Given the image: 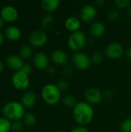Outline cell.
<instances>
[{"instance_id":"obj_1","label":"cell","mask_w":131,"mask_h":132,"mask_svg":"<svg viewBox=\"0 0 131 132\" xmlns=\"http://www.w3.org/2000/svg\"><path fill=\"white\" fill-rule=\"evenodd\" d=\"M73 115L75 121L81 126L86 125L93 118L94 109L90 104L86 101L78 102L73 108Z\"/></svg>"},{"instance_id":"obj_2","label":"cell","mask_w":131,"mask_h":132,"mask_svg":"<svg viewBox=\"0 0 131 132\" xmlns=\"http://www.w3.org/2000/svg\"><path fill=\"white\" fill-rule=\"evenodd\" d=\"M4 116L8 120L18 121L24 116V106L17 101H10L5 104L2 108Z\"/></svg>"},{"instance_id":"obj_3","label":"cell","mask_w":131,"mask_h":132,"mask_svg":"<svg viewBox=\"0 0 131 132\" xmlns=\"http://www.w3.org/2000/svg\"><path fill=\"white\" fill-rule=\"evenodd\" d=\"M41 94L42 99L49 104H56L61 98V90L56 84H48L42 88Z\"/></svg>"},{"instance_id":"obj_4","label":"cell","mask_w":131,"mask_h":132,"mask_svg":"<svg viewBox=\"0 0 131 132\" xmlns=\"http://www.w3.org/2000/svg\"><path fill=\"white\" fill-rule=\"evenodd\" d=\"M86 43V36L85 33L81 30L72 32L68 39L69 47L75 52L80 51V50H82L84 47Z\"/></svg>"},{"instance_id":"obj_5","label":"cell","mask_w":131,"mask_h":132,"mask_svg":"<svg viewBox=\"0 0 131 132\" xmlns=\"http://www.w3.org/2000/svg\"><path fill=\"white\" fill-rule=\"evenodd\" d=\"M72 60L74 66L80 70H87L91 64V59L89 57V56L81 51L75 52V53L73 55Z\"/></svg>"},{"instance_id":"obj_6","label":"cell","mask_w":131,"mask_h":132,"mask_svg":"<svg viewBox=\"0 0 131 132\" xmlns=\"http://www.w3.org/2000/svg\"><path fill=\"white\" fill-rule=\"evenodd\" d=\"M12 81L15 88L24 90L26 89L29 84V77L27 73L22 70H19L13 74Z\"/></svg>"},{"instance_id":"obj_7","label":"cell","mask_w":131,"mask_h":132,"mask_svg":"<svg viewBox=\"0 0 131 132\" xmlns=\"http://www.w3.org/2000/svg\"><path fill=\"white\" fill-rule=\"evenodd\" d=\"M106 55L112 59L120 58L124 53V49L122 44L117 42L110 43L105 49Z\"/></svg>"},{"instance_id":"obj_8","label":"cell","mask_w":131,"mask_h":132,"mask_svg":"<svg viewBox=\"0 0 131 132\" xmlns=\"http://www.w3.org/2000/svg\"><path fill=\"white\" fill-rule=\"evenodd\" d=\"M29 41L31 45L36 47L42 46L47 42V35L41 29H36L30 33Z\"/></svg>"},{"instance_id":"obj_9","label":"cell","mask_w":131,"mask_h":132,"mask_svg":"<svg viewBox=\"0 0 131 132\" xmlns=\"http://www.w3.org/2000/svg\"><path fill=\"white\" fill-rule=\"evenodd\" d=\"M85 98L86 102L92 104H97L101 102L103 95L101 91L94 87H88L85 91Z\"/></svg>"},{"instance_id":"obj_10","label":"cell","mask_w":131,"mask_h":132,"mask_svg":"<svg viewBox=\"0 0 131 132\" xmlns=\"http://www.w3.org/2000/svg\"><path fill=\"white\" fill-rule=\"evenodd\" d=\"M97 9L93 5L88 4L84 5L80 11V19L84 22L93 21L97 16Z\"/></svg>"},{"instance_id":"obj_11","label":"cell","mask_w":131,"mask_h":132,"mask_svg":"<svg viewBox=\"0 0 131 132\" xmlns=\"http://www.w3.org/2000/svg\"><path fill=\"white\" fill-rule=\"evenodd\" d=\"M49 57L46 53L43 52H38L35 54L33 57V63L36 68L39 70H43L48 67L49 66Z\"/></svg>"},{"instance_id":"obj_12","label":"cell","mask_w":131,"mask_h":132,"mask_svg":"<svg viewBox=\"0 0 131 132\" xmlns=\"http://www.w3.org/2000/svg\"><path fill=\"white\" fill-rule=\"evenodd\" d=\"M1 17L6 21H13L18 17V11L12 5H5L1 9Z\"/></svg>"},{"instance_id":"obj_13","label":"cell","mask_w":131,"mask_h":132,"mask_svg":"<svg viewBox=\"0 0 131 132\" xmlns=\"http://www.w3.org/2000/svg\"><path fill=\"white\" fill-rule=\"evenodd\" d=\"M5 62H6L7 66L9 68H11L12 70H17L18 71L21 70V69L22 68V67L24 65V63H23L22 57L16 56L15 54L9 55L6 58Z\"/></svg>"},{"instance_id":"obj_14","label":"cell","mask_w":131,"mask_h":132,"mask_svg":"<svg viewBox=\"0 0 131 132\" xmlns=\"http://www.w3.org/2000/svg\"><path fill=\"white\" fill-rule=\"evenodd\" d=\"M90 33L93 37H100L103 35L106 31V26L103 22L100 21L94 22L91 24L89 29Z\"/></svg>"},{"instance_id":"obj_15","label":"cell","mask_w":131,"mask_h":132,"mask_svg":"<svg viewBox=\"0 0 131 132\" xmlns=\"http://www.w3.org/2000/svg\"><path fill=\"white\" fill-rule=\"evenodd\" d=\"M51 59L55 63L63 65L68 61V54L63 50H56L52 53Z\"/></svg>"},{"instance_id":"obj_16","label":"cell","mask_w":131,"mask_h":132,"mask_svg":"<svg viewBox=\"0 0 131 132\" xmlns=\"http://www.w3.org/2000/svg\"><path fill=\"white\" fill-rule=\"evenodd\" d=\"M66 29L72 32L80 30L81 27V20L76 16H69L65 21Z\"/></svg>"},{"instance_id":"obj_17","label":"cell","mask_w":131,"mask_h":132,"mask_svg":"<svg viewBox=\"0 0 131 132\" xmlns=\"http://www.w3.org/2000/svg\"><path fill=\"white\" fill-rule=\"evenodd\" d=\"M36 102V95L33 91H26L22 97V104L26 108H32Z\"/></svg>"},{"instance_id":"obj_18","label":"cell","mask_w":131,"mask_h":132,"mask_svg":"<svg viewBox=\"0 0 131 132\" xmlns=\"http://www.w3.org/2000/svg\"><path fill=\"white\" fill-rule=\"evenodd\" d=\"M6 37L11 40H16L21 36V30L15 26H8L5 30Z\"/></svg>"},{"instance_id":"obj_19","label":"cell","mask_w":131,"mask_h":132,"mask_svg":"<svg viewBox=\"0 0 131 132\" xmlns=\"http://www.w3.org/2000/svg\"><path fill=\"white\" fill-rule=\"evenodd\" d=\"M41 5L44 10L47 12H53L58 8L59 5V0H42L41 2Z\"/></svg>"},{"instance_id":"obj_20","label":"cell","mask_w":131,"mask_h":132,"mask_svg":"<svg viewBox=\"0 0 131 132\" xmlns=\"http://www.w3.org/2000/svg\"><path fill=\"white\" fill-rule=\"evenodd\" d=\"M12 126L10 120L6 118L0 117V132H8Z\"/></svg>"},{"instance_id":"obj_21","label":"cell","mask_w":131,"mask_h":132,"mask_svg":"<svg viewBox=\"0 0 131 132\" xmlns=\"http://www.w3.org/2000/svg\"><path fill=\"white\" fill-rule=\"evenodd\" d=\"M54 21V18L53 16V15L51 14H46L45 15H43L41 19V24L43 27L45 28H48L49 26H51L53 23Z\"/></svg>"},{"instance_id":"obj_22","label":"cell","mask_w":131,"mask_h":132,"mask_svg":"<svg viewBox=\"0 0 131 132\" xmlns=\"http://www.w3.org/2000/svg\"><path fill=\"white\" fill-rule=\"evenodd\" d=\"M32 53V48L28 45L22 46L19 50V55L22 58H29Z\"/></svg>"},{"instance_id":"obj_23","label":"cell","mask_w":131,"mask_h":132,"mask_svg":"<svg viewBox=\"0 0 131 132\" xmlns=\"http://www.w3.org/2000/svg\"><path fill=\"white\" fill-rule=\"evenodd\" d=\"M24 122L28 126H33L36 122V116L32 113H26L24 116Z\"/></svg>"},{"instance_id":"obj_24","label":"cell","mask_w":131,"mask_h":132,"mask_svg":"<svg viewBox=\"0 0 131 132\" xmlns=\"http://www.w3.org/2000/svg\"><path fill=\"white\" fill-rule=\"evenodd\" d=\"M63 104L65 106L69 107V108H74L75 105L76 104V98L72 96V95H66L63 97Z\"/></svg>"},{"instance_id":"obj_25","label":"cell","mask_w":131,"mask_h":132,"mask_svg":"<svg viewBox=\"0 0 131 132\" xmlns=\"http://www.w3.org/2000/svg\"><path fill=\"white\" fill-rule=\"evenodd\" d=\"M120 128L123 132H131V118H127L122 121Z\"/></svg>"},{"instance_id":"obj_26","label":"cell","mask_w":131,"mask_h":132,"mask_svg":"<svg viewBox=\"0 0 131 132\" xmlns=\"http://www.w3.org/2000/svg\"><path fill=\"white\" fill-rule=\"evenodd\" d=\"M104 56L100 51H97L94 53H93L92 57H91V62L93 63H100L103 60Z\"/></svg>"},{"instance_id":"obj_27","label":"cell","mask_w":131,"mask_h":132,"mask_svg":"<svg viewBox=\"0 0 131 132\" xmlns=\"http://www.w3.org/2000/svg\"><path fill=\"white\" fill-rule=\"evenodd\" d=\"M107 17L110 20L112 21H116L120 19V13L117 10H111L108 12Z\"/></svg>"},{"instance_id":"obj_28","label":"cell","mask_w":131,"mask_h":132,"mask_svg":"<svg viewBox=\"0 0 131 132\" xmlns=\"http://www.w3.org/2000/svg\"><path fill=\"white\" fill-rule=\"evenodd\" d=\"M130 3V0H115V5L120 9L127 8Z\"/></svg>"},{"instance_id":"obj_29","label":"cell","mask_w":131,"mask_h":132,"mask_svg":"<svg viewBox=\"0 0 131 132\" xmlns=\"http://www.w3.org/2000/svg\"><path fill=\"white\" fill-rule=\"evenodd\" d=\"M56 85L58 87V88L60 90H66V89L69 88V84L65 80H59Z\"/></svg>"},{"instance_id":"obj_30","label":"cell","mask_w":131,"mask_h":132,"mask_svg":"<svg viewBox=\"0 0 131 132\" xmlns=\"http://www.w3.org/2000/svg\"><path fill=\"white\" fill-rule=\"evenodd\" d=\"M11 128L15 131H21L23 129V125L19 121H15L13 123H12Z\"/></svg>"},{"instance_id":"obj_31","label":"cell","mask_w":131,"mask_h":132,"mask_svg":"<svg viewBox=\"0 0 131 132\" xmlns=\"http://www.w3.org/2000/svg\"><path fill=\"white\" fill-rule=\"evenodd\" d=\"M21 70L29 75L32 72V67H31V65L29 63H24V65H23L22 68L21 69Z\"/></svg>"},{"instance_id":"obj_32","label":"cell","mask_w":131,"mask_h":132,"mask_svg":"<svg viewBox=\"0 0 131 132\" xmlns=\"http://www.w3.org/2000/svg\"><path fill=\"white\" fill-rule=\"evenodd\" d=\"M71 132H89L88 129L86 128H85L84 126H77L76 128H74Z\"/></svg>"},{"instance_id":"obj_33","label":"cell","mask_w":131,"mask_h":132,"mask_svg":"<svg viewBox=\"0 0 131 132\" xmlns=\"http://www.w3.org/2000/svg\"><path fill=\"white\" fill-rule=\"evenodd\" d=\"M126 55H127V56L129 59H130L131 60V46L130 47H129V48L127 50V51H126Z\"/></svg>"},{"instance_id":"obj_34","label":"cell","mask_w":131,"mask_h":132,"mask_svg":"<svg viewBox=\"0 0 131 132\" xmlns=\"http://www.w3.org/2000/svg\"><path fill=\"white\" fill-rule=\"evenodd\" d=\"M48 71H49V73L50 74H54V73H56V70H55L54 67H49Z\"/></svg>"},{"instance_id":"obj_35","label":"cell","mask_w":131,"mask_h":132,"mask_svg":"<svg viewBox=\"0 0 131 132\" xmlns=\"http://www.w3.org/2000/svg\"><path fill=\"white\" fill-rule=\"evenodd\" d=\"M4 25H5V20L2 17H0V28L2 27Z\"/></svg>"},{"instance_id":"obj_36","label":"cell","mask_w":131,"mask_h":132,"mask_svg":"<svg viewBox=\"0 0 131 132\" xmlns=\"http://www.w3.org/2000/svg\"><path fill=\"white\" fill-rule=\"evenodd\" d=\"M105 2L104 1H103V0H100V1H97L96 2V3L97 4V5H101L102 4H103Z\"/></svg>"},{"instance_id":"obj_37","label":"cell","mask_w":131,"mask_h":132,"mask_svg":"<svg viewBox=\"0 0 131 132\" xmlns=\"http://www.w3.org/2000/svg\"><path fill=\"white\" fill-rule=\"evenodd\" d=\"M3 70V63L2 62V60H0V73Z\"/></svg>"},{"instance_id":"obj_38","label":"cell","mask_w":131,"mask_h":132,"mask_svg":"<svg viewBox=\"0 0 131 132\" xmlns=\"http://www.w3.org/2000/svg\"><path fill=\"white\" fill-rule=\"evenodd\" d=\"M2 41H3V35H2V33L0 32V44L2 43Z\"/></svg>"},{"instance_id":"obj_39","label":"cell","mask_w":131,"mask_h":132,"mask_svg":"<svg viewBox=\"0 0 131 132\" xmlns=\"http://www.w3.org/2000/svg\"><path fill=\"white\" fill-rule=\"evenodd\" d=\"M127 15H128L129 17H130L131 18V8L130 9H129L127 10Z\"/></svg>"},{"instance_id":"obj_40","label":"cell","mask_w":131,"mask_h":132,"mask_svg":"<svg viewBox=\"0 0 131 132\" xmlns=\"http://www.w3.org/2000/svg\"><path fill=\"white\" fill-rule=\"evenodd\" d=\"M58 132H66V131H58Z\"/></svg>"}]
</instances>
